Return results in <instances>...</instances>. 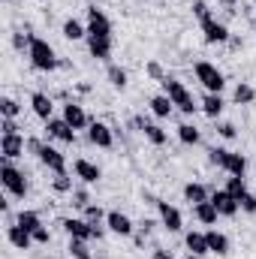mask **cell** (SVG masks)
<instances>
[{"label": "cell", "instance_id": "cell-1", "mask_svg": "<svg viewBox=\"0 0 256 259\" xmlns=\"http://www.w3.org/2000/svg\"><path fill=\"white\" fill-rule=\"evenodd\" d=\"M27 58H30V64L36 66V69H42V72H52L55 66H61L55 49H52L46 39H39V36H30V42H27Z\"/></svg>", "mask_w": 256, "mask_h": 259}, {"label": "cell", "instance_id": "cell-2", "mask_svg": "<svg viewBox=\"0 0 256 259\" xmlns=\"http://www.w3.org/2000/svg\"><path fill=\"white\" fill-rule=\"evenodd\" d=\"M208 160H211L214 166L226 169L229 175H241V178H244V172H247L244 154H235V151H226V148H211V151H208Z\"/></svg>", "mask_w": 256, "mask_h": 259}, {"label": "cell", "instance_id": "cell-3", "mask_svg": "<svg viewBox=\"0 0 256 259\" xmlns=\"http://www.w3.org/2000/svg\"><path fill=\"white\" fill-rule=\"evenodd\" d=\"M163 91H166V97L184 112V115H193L196 112V100H193V94L184 88V81H178V78H172V75H166L163 78Z\"/></svg>", "mask_w": 256, "mask_h": 259}, {"label": "cell", "instance_id": "cell-4", "mask_svg": "<svg viewBox=\"0 0 256 259\" xmlns=\"http://www.w3.org/2000/svg\"><path fill=\"white\" fill-rule=\"evenodd\" d=\"M0 184L15 196V199H24L27 196V178H24V172H18L9 160H3V166H0Z\"/></svg>", "mask_w": 256, "mask_h": 259}, {"label": "cell", "instance_id": "cell-5", "mask_svg": "<svg viewBox=\"0 0 256 259\" xmlns=\"http://www.w3.org/2000/svg\"><path fill=\"white\" fill-rule=\"evenodd\" d=\"M196 78L202 81V88H205L208 94H220L223 84H226L223 72H220L214 64H208V61H199V64H196Z\"/></svg>", "mask_w": 256, "mask_h": 259}, {"label": "cell", "instance_id": "cell-6", "mask_svg": "<svg viewBox=\"0 0 256 259\" xmlns=\"http://www.w3.org/2000/svg\"><path fill=\"white\" fill-rule=\"evenodd\" d=\"M30 151H36V157H39L55 175H64L66 172V160H64V154H61L58 148H52V145H39V142L33 139V142H30Z\"/></svg>", "mask_w": 256, "mask_h": 259}, {"label": "cell", "instance_id": "cell-7", "mask_svg": "<svg viewBox=\"0 0 256 259\" xmlns=\"http://www.w3.org/2000/svg\"><path fill=\"white\" fill-rule=\"evenodd\" d=\"M88 36H97V39H112V21L106 18L103 9L91 6L88 9Z\"/></svg>", "mask_w": 256, "mask_h": 259}, {"label": "cell", "instance_id": "cell-8", "mask_svg": "<svg viewBox=\"0 0 256 259\" xmlns=\"http://www.w3.org/2000/svg\"><path fill=\"white\" fill-rule=\"evenodd\" d=\"M157 211H160V220H163V226H166L169 232H181L184 217H181V211H178L175 205H169V202H157Z\"/></svg>", "mask_w": 256, "mask_h": 259}, {"label": "cell", "instance_id": "cell-9", "mask_svg": "<svg viewBox=\"0 0 256 259\" xmlns=\"http://www.w3.org/2000/svg\"><path fill=\"white\" fill-rule=\"evenodd\" d=\"M202 33H205V42H229L232 36H229V30H226V24H220L217 18H205L202 21Z\"/></svg>", "mask_w": 256, "mask_h": 259}, {"label": "cell", "instance_id": "cell-10", "mask_svg": "<svg viewBox=\"0 0 256 259\" xmlns=\"http://www.w3.org/2000/svg\"><path fill=\"white\" fill-rule=\"evenodd\" d=\"M211 202H214V208H217V214L220 217H232V214H238V199L232 193H226V190H214V196H211Z\"/></svg>", "mask_w": 256, "mask_h": 259}, {"label": "cell", "instance_id": "cell-11", "mask_svg": "<svg viewBox=\"0 0 256 259\" xmlns=\"http://www.w3.org/2000/svg\"><path fill=\"white\" fill-rule=\"evenodd\" d=\"M61 226L66 229V235H69V238H78V241L94 238V226H91L88 220H75V217H69V220H64Z\"/></svg>", "mask_w": 256, "mask_h": 259}, {"label": "cell", "instance_id": "cell-12", "mask_svg": "<svg viewBox=\"0 0 256 259\" xmlns=\"http://www.w3.org/2000/svg\"><path fill=\"white\" fill-rule=\"evenodd\" d=\"M0 154H3V160H18L24 154V139L21 136H0Z\"/></svg>", "mask_w": 256, "mask_h": 259}, {"label": "cell", "instance_id": "cell-13", "mask_svg": "<svg viewBox=\"0 0 256 259\" xmlns=\"http://www.w3.org/2000/svg\"><path fill=\"white\" fill-rule=\"evenodd\" d=\"M6 238H9V244H12V247H18V250H27V247L33 244V235H30L27 229H21L15 220L6 226Z\"/></svg>", "mask_w": 256, "mask_h": 259}, {"label": "cell", "instance_id": "cell-14", "mask_svg": "<svg viewBox=\"0 0 256 259\" xmlns=\"http://www.w3.org/2000/svg\"><path fill=\"white\" fill-rule=\"evenodd\" d=\"M88 139H91L97 148H112V145H115V136H112V130L106 127V124H100V121H94V124L88 127Z\"/></svg>", "mask_w": 256, "mask_h": 259}, {"label": "cell", "instance_id": "cell-15", "mask_svg": "<svg viewBox=\"0 0 256 259\" xmlns=\"http://www.w3.org/2000/svg\"><path fill=\"white\" fill-rule=\"evenodd\" d=\"M106 226L115 232V235H133V220L121 211H109L106 214Z\"/></svg>", "mask_w": 256, "mask_h": 259}, {"label": "cell", "instance_id": "cell-16", "mask_svg": "<svg viewBox=\"0 0 256 259\" xmlns=\"http://www.w3.org/2000/svg\"><path fill=\"white\" fill-rule=\"evenodd\" d=\"M49 136H52V139H61L66 145L75 142V130L69 127L64 118H52V121H49Z\"/></svg>", "mask_w": 256, "mask_h": 259}, {"label": "cell", "instance_id": "cell-17", "mask_svg": "<svg viewBox=\"0 0 256 259\" xmlns=\"http://www.w3.org/2000/svg\"><path fill=\"white\" fill-rule=\"evenodd\" d=\"M64 121L72 130H84V127H88V115H84V109H81V106H75V103H66V106H64Z\"/></svg>", "mask_w": 256, "mask_h": 259}, {"label": "cell", "instance_id": "cell-18", "mask_svg": "<svg viewBox=\"0 0 256 259\" xmlns=\"http://www.w3.org/2000/svg\"><path fill=\"white\" fill-rule=\"evenodd\" d=\"M72 169H75V178H81L84 184H97V181L103 178V172H100L94 163H88V160H75Z\"/></svg>", "mask_w": 256, "mask_h": 259}, {"label": "cell", "instance_id": "cell-19", "mask_svg": "<svg viewBox=\"0 0 256 259\" xmlns=\"http://www.w3.org/2000/svg\"><path fill=\"white\" fill-rule=\"evenodd\" d=\"M193 214H196V220H199V223H205V226H214V223H217V217H220L211 199H208V202H199V205H193Z\"/></svg>", "mask_w": 256, "mask_h": 259}, {"label": "cell", "instance_id": "cell-20", "mask_svg": "<svg viewBox=\"0 0 256 259\" xmlns=\"http://www.w3.org/2000/svg\"><path fill=\"white\" fill-rule=\"evenodd\" d=\"M205 238H208V250H211V253H217V256H226V253H229V238H226L223 232L208 229Z\"/></svg>", "mask_w": 256, "mask_h": 259}, {"label": "cell", "instance_id": "cell-21", "mask_svg": "<svg viewBox=\"0 0 256 259\" xmlns=\"http://www.w3.org/2000/svg\"><path fill=\"white\" fill-rule=\"evenodd\" d=\"M30 106H33V115H36V118L52 121V109H55V106H52V100H49L46 94H39V91H36V94L30 97Z\"/></svg>", "mask_w": 256, "mask_h": 259}, {"label": "cell", "instance_id": "cell-22", "mask_svg": "<svg viewBox=\"0 0 256 259\" xmlns=\"http://www.w3.org/2000/svg\"><path fill=\"white\" fill-rule=\"evenodd\" d=\"M184 244H187V250H190V253H196V256H205V253H211V250H208V238H205L202 232H187Z\"/></svg>", "mask_w": 256, "mask_h": 259}, {"label": "cell", "instance_id": "cell-23", "mask_svg": "<svg viewBox=\"0 0 256 259\" xmlns=\"http://www.w3.org/2000/svg\"><path fill=\"white\" fill-rule=\"evenodd\" d=\"M88 46H91V55L97 61H109L112 55V39H97V36H88Z\"/></svg>", "mask_w": 256, "mask_h": 259}, {"label": "cell", "instance_id": "cell-24", "mask_svg": "<svg viewBox=\"0 0 256 259\" xmlns=\"http://www.w3.org/2000/svg\"><path fill=\"white\" fill-rule=\"evenodd\" d=\"M172 109H175V103H172L166 94H160V97H154V100H151V112H154L157 118H169V115H172Z\"/></svg>", "mask_w": 256, "mask_h": 259}, {"label": "cell", "instance_id": "cell-25", "mask_svg": "<svg viewBox=\"0 0 256 259\" xmlns=\"http://www.w3.org/2000/svg\"><path fill=\"white\" fill-rule=\"evenodd\" d=\"M223 100H220V94H205V100H202V112L208 115V118H217L220 112H223Z\"/></svg>", "mask_w": 256, "mask_h": 259}, {"label": "cell", "instance_id": "cell-26", "mask_svg": "<svg viewBox=\"0 0 256 259\" xmlns=\"http://www.w3.org/2000/svg\"><path fill=\"white\" fill-rule=\"evenodd\" d=\"M15 223H18L21 229H27L30 235H33V232L42 226V220H39V214H36V211H21V214L15 217Z\"/></svg>", "mask_w": 256, "mask_h": 259}, {"label": "cell", "instance_id": "cell-27", "mask_svg": "<svg viewBox=\"0 0 256 259\" xmlns=\"http://www.w3.org/2000/svg\"><path fill=\"white\" fill-rule=\"evenodd\" d=\"M184 199H187L190 205H199V202H208L211 196L205 190V184H187V187H184Z\"/></svg>", "mask_w": 256, "mask_h": 259}, {"label": "cell", "instance_id": "cell-28", "mask_svg": "<svg viewBox=\"0 0 256 259\" xmlns=\"http://www.w3.org/2000/svg\"><path fill=\"white\" fill-rule=\"evenodd\" d=\"M64 36L66 39H84L88 36V27H81V21H75V18H66L64 21Z\"/></svg>", "mask_w": 256, "mask_h": 259}, {"label": "cell", "instance_id": "cell-29", "mask_svg": "<svg viewBox=\"0 0 256 259\" xmlns=\"http://www.w3.org/2000/svg\"><path fill=\"white\" fill-rule=\"evenodd\" d=\"M226 193H232L235 199H241V196L247 193V184H244V178H241V175H229V181H226Z\"/></svg>", "mask_w": 256, "mask_h": 259}, {"label": "cell", "instance_id": "cell-30", "mask_svg": "<svg viewBox=\"0 0 256 259\" xmlns=\"http://www.w3.org/2000/svg\"><path fill=\"white\" fill-rule=\"evenodd\" d=\"M145 136H148V142L151 145H166V130L163 127H157V124H145Z\"/></svg>", "mask_w": 256, "mask_h": 259}, {"label": "cell", "instance_id": "cell-31", "mask_svg": "<svg viewBox=\"0 0 256 259\" xmlns=\"http://www.w3.org/2000/svg\"><path fill=\"white\" fill-rule=\"evenodd\" d=\"M178 139H181L184 145H196V142H199V130L193 127V124H181V127H178Z\"/></svg>", "mask_w": 256, "mask_h": 259}, {"label": "cell", "instance_id": "cell-32", "mask_svg": "<svg viewBox=\"0 0 256 259\" xmlns=\"http://www.w3.org/2000/svg\"><path fill=\"white\" fill-rule=\"evenodd\" d=\"M18 112H21V106H18L12 97H3V100H0V115H3V118H15Z\"/></svg>", "mask_w": 256, "mask_h": 259}, {"label": "cell", "instance_id": "cell-33", "mask_svg": "<svg viewBox=\"0 0 256 259\" xmlns=\"http://www.w3.org/2000/svg\"><path fill=\"white\" fill-rule=\"evenodd\" d=\"M69 253H72L75 259H91L88 244H84V241H78V238H69Z\"/></svg>", "mask_w": 256, "mask_h": 259}, {"label": "cell", "instance_id": "cell-34", "mask_svg": "<svg viewBox=\"0 0 256 259\" xmlns=\"http://www.w3.org/2000/svg\"><path fill=\"white\" fill-rule=\"evenodd\" d=\"M109 81L124 91V88H127V72H124L121 66H109Z\"/></svg>", "mask_w": 256, "mask_h": 259}, {"label": "cell", "instance_id": "cell-35", "mask_svg": "<svg viewBox=\"0 0 256 259\" xmlns=\"http://www.w3.org/2000/svg\"><path fill=\"white\" fill-rule=\"evenodd\" d=\"M256 100V91L250 84H238L235 88V103H253Z\"/></svg>", "mask_w": 256, "mask_h": 259}, {"label": "cell", "instance_id": "cell-36", "mask_svg": "<svg viewBox=\"0 0 256 259\" xmlns=\"http://www.w3.org/2000/svg\"><path fill=\"white\" fill-rule=\"evenodd\" d=\"M103 217H106V214H103V208H100V205H88V208H84V220H88L91 226H100V220H103Z\"/></svg>", "mask_w": 256, "mask_h": 259}, {"label": "cell", "instance_id": "cell-37", "mask_svg": "<svg viewBox=\"0 0 256 259\" xmlns=\"http://www.w3.org/2000/svg\"><path fill=\"white\" fill-rule=\"evenodd\" d=\"M193 15H196L199 21L211 18V9H208V3H205V0H196V3H193Z\"/></svg>", "mask_w": 256, "mask_h": 259}, {"label": "cell", "instance_id": "cell-38", "mask_svg": "<svg viewBox=\"0 0 256 259\" xmlns=\"http://www.w3.org/2000/svg\"><path fill=\"white\" fill-rule=\"evenodd\" d=\"M238 205H241V211H247V214H256V196L253 193H244L238 199Z\"/></svg>", "mask_w": 256, "mask_h": 259}, {"label": "cell", "instance_id": "cell-39", "mask_svg": "<svg viewBox=\"0 0 256 259\" xmlns=\"http://www.w3.org/2000/svg\"><path fill=\"white\" fill-rule=\"evenodd\" d=\"M55 190H58V193H69V190H72V181L66 178V172L55 178Z\"/></svg>", "mask_w": 256, "mask_h": 259}, {"label": "cell", "instance_id": "cell-40", "mask_svg": "<svg viewBox=\"0 0 256 259\" xmlns=\"http://www.w3.org/2000/svg\"><path fill=\"white\" fill-rule=\"evenodd\" d=\"M0 130H3V136H18V124H15V118H3Z\"/></svg>", "mask_w": 256, "mask_h": 259}, {"label": "cell", "instance_id": "cell-41", "mask_svg": "<svg viewBox=\"0 0 256 259\" xmlns=\"http://www.w3.org/2000/svg\"><path fill=\"white\" fill-rule=\"evenodd\" d=\"M33 241H36V244H49V241H52V232H49L46 226H39V229L33 232Z\"/></svg>", "mask_w": 256, "mask_h": 259}, {"label": "cell", "instance_id": "cell-42", "mask_svg": "<svg viewBox=\"0 0 256 259\" xmlns=\"http://www.w3.org/2000/svg\"><path fill=\"white\" fill-rule=\"evenodd\" d=\"M217 133H220L223 139H235V124H220V127H217Z\"/></svg>", "mask_w": 256, "mask_h": 259}, {"label": "cell", "instance_id": "cell-43", "mask_svg": "<svg viewBox=\"0 0 256 259\" xmlns=\"http://www.w3.org/2000/svg\"><path fill=\"white\" fill-rule=\"evenodd\" d=\"M75 205H78V208H88V205H91V202H88V193H84V190H75Z\"/></svg>", "mask_w": 256, "mask_h": 259}, {"label": "cell", "instance_id": "cell-44", "mask_svg": "<svg viewBox=\"0 0 256 259\" xmlns=\"http://www.w3.org/2000/svg\"><path fill=\"white\" fill-rule=\"evenodd\" d=\"M24 42H30V39H27V36H21V33H15V36H12V46H15V49H24Z\"/></svg>", "mask_w": 256, "mask_h": 259}, {"label": "cell", "instance_id": "cell-45", "mask_svg": "<svg viewBox=\"0 0 256 259\" xmlns=\"http://www.w3.org/2000/svg\"><path fill=\"white\" fill-rule=\"evenodd\" d=\"M154 259H175V256H169L166 250H157V253H154Z\"/></svg>", "mask_w": 256, "mask_h": 259}, {"label": "cell", "instance_id": "cell-46", "mask_svg": "<svg viewBox=\"0 0 256 259\" xmlns=\"http://www.w3.org/2000/svg\"><path fill=\"white\" fill-rule=\"evenodd\" d=\"M220 3H223V6H235L238 0H220Z\"/></svg>", "mask_w": 256, "mask_h": 259}, {"label": "cell", "instance_id": "cell-47", "mask_svg": "<svg viewBox=\"0 0 256 259\" xmlns=\"http://www.w3.org/2000/svg\"><path fill=\"white\" fill-rule=\"evenodd\" d=\"M187 259H202V256H196V253H190V256H187Z\"/></svg>", "mask_w": 256, "mask_h": 259}, {"label": "cell", "instance_id": "cell-48", "mask_svg": "<svg viewBox=\"0 0 256 259\" xmlns=\"http://www.w3.org/2000/svg\"><path fill=\"white\" fill-rule=\"evenodd\" d=\"M253 3H256V0H253Z\"/></svg>", "mask_w": 256, "mask_h": 259}]
</instances>
